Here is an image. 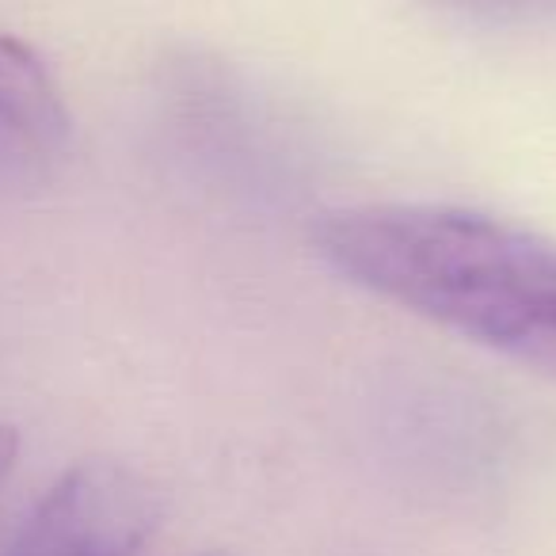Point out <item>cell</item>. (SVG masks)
<instances>
[{
	"instance_id": "5",
	"label": "cell",
	"mask_w": 556,
	"mask_h": 556,
	"mask_svg": "<svg viewBox=\"0 0 556 556\" xmlns=\"http://www.w3.org/2000/svg\"><path fill=\"white\" fill-rule=\"evenodd\" d=\"M16 457H20V434L16 427L0 424V484L9 480V472L16 469Z\"/></svg>"
},
{
	"instance_id": "2",
	"label": "cell",
	"mask_w": 556,
	"mask_h": 556,
	"mask_svg": "<svg viewBox=\"0 0 556 556\" xmlns=\"http://www.w3.org/2000/svg\"><path fill=\"white\" fill-rule=\"evenodd\" d=\"M161 495L138 469L88 457L47 488L0 556H141Z\"/></svg>"
},
{
	"instance_id": "6",
	"label": "cell",
	"mask_w": 556,
	"mask_h": 556,
	"mask_svg": "<svg viewBox=\"0 0 556 556\" xmlns=\"http://www.w3.org/2000/svg\"><path fill=\"white\" fill-rule=\"evenodd\" d=\"M206 556H225V553H206Z\"/></svg>"
},
{
	"instance_id": "3",
	"label": "cell",
	"mask_w": 556,
	"mask_h": 556,
	"mask_svg": "<svg viewBox=\"0 0 556 556\" xmlns=\"http://www.w3.org/2000/svg\"><path fill=\"white\" fill-rule=\"evenodd\" d=\"M73 118L50 65L0 31V184L35 179L65 156Z\"/></svg>"
},
{
	"instance_id": "4",
	"label": "cell",
	"mask_w": 556,
	"mask_h": 556,
	"mask_svg": "<svg viewBox=\"0 0 556 556\" xmlns=\"http://www.w3.org/2000/svg\"><path fill=\"white\" fill-rule=\"evenodd\" d=\"M427 4L472 24H518L556 12V0H427Z\"/></svg>"
},
{
	"instance_id": "1",
	"label": "cell",
	"mask_w": 556,
	"mask_h": 556,
	"mask_svg": "<svg viewBox=\"0 0 556 556\" xmlns=\"http://www.w3.org/2000/svg\"><path fill=\"white\" fill-rule=\"evenodd\" d=\"M317 255L351 287L556 378V240L434 202H370L313 222Z\"/></svg>"
}]
</instances>
